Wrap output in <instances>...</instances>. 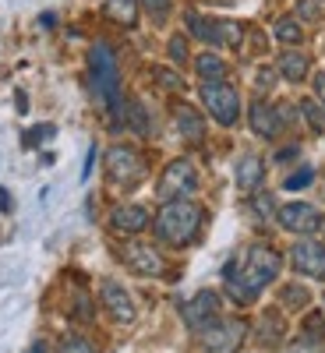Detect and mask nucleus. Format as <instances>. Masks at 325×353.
<instances>
[{
    "label": "nucleus",
    "mask_w": 325,
    "mask_h": 353,
    "mask_svg": "<svg viewBox=\"0 0 325 353\" xmlns=\"http://www.w3.org/2000/svg\"><path fill=\"white\" fill-rule=\"evenodd\" d=\"M57 353H96V346L88 339H81V336H71V339H64L61 346H57Z\"/></svg>",
    "instance_id": "obj_28"
},
{
    "label": "nucleus",
    "mask_w": 325,
    "mask_h": 353,
    "mask_svg": "<svg viewBox=\"0 0 325 353\" xmlns=\"http://www.w3.org/2000/svg\"><path fill=\"white\" fill-rule=\"evenodd\" d=\"M308 301H311V297H308L304 286H283V290H279V304H283L286 311H304Z\"/></svg>",
    "instance_id": "obj_24"
},
{
    "label": "nucleus",
    "mask_w": 325,
    "mask_h": 353,
    "mask_svg": "<svg viewBox=\"0 0 325 353\" xmlns=\"http://www.w3.org/2000/svg\"><path fill=\"white\" fill-rule=\"evenodd\" d=\"M201 219H205V209L188 198H177V201H163V209L156 212L152 219V230L156 237L170 248H188L198 230H201Z\"/></svg>",
    "instance_id": "obj_2"
},
{
    "label": "nucleus",
    "mask_w": 325,
    "mask_h": 353,
    "mask_svg": "<svg viewBox=\"0 0 325 353\" xmlns=\"http://www.w3.org/2000/svg\"><path fill=\"white\" fill-rule=\"evenodd\" d=\"M311 181H315V170L304 166V170H297L293 176H286V191H301V188H308Z\"/></svg>",
    "instance_id": "obj_29"
},
{
    "label": "nucleus",
    "mask_w": 325,
    "mask_h": 353,
    "mask_svg": "<svg viewBox=\"0 0 325 353\" xmlns=\"http://www.w3.org/2000/svg\"><path fill=\"white\" fill-rule=\"evenodd\" d=\"M283 269V254L269 244H251L241 258H230L223 269L226 297L237 304H251L265 286H273Z\"/></svg>",
    "instance_id": "obj_1"
},
{
    "label": "nucleus",
    "mask_w": 325,
    "mask_h": 353,
    "mask_svg": "<svg viewBox=\"0 0 325 353\" xmlns=\"http://www.w3.org/2000/svg\"><path fill=\"white\" fill-rule=\"evenodd\" d=\"M286 353H322V346H318L315 339H301V343H293Z\"/></svg>",
    "instance_id": "obj_37"
},
{
    "label": "nucleus",
    "mask_w": 325,
    "mask_h": 353,
    "mask_svg": "<svg viewBox=\"0 0 325 353\" xmlns=\"http://www.w3.org/2000/svg\"><path fill=\"white\" fill-rule=\"evenodd\" d=\"M293 156H297V145H290V149H283V152H279V156H276V159H279V163H283V159H293Z\"/></svg>",
    "instance_id": "obj_39"
},
{
    "label": "nucleus",
    "mask_w": 325,
    "mask_h": 353,
    "mask_svg": "<svg viewBox=\"0 0 325 353\" xmlns=\"http://www.w3.org/2000/svg\"><path fill=\"white\" fill-rule=\"evenodd\" d=\"M244 39V28L237 21H223L216 18V46H226V50H237Z\"/></svg>",
    "instance_id": "obj_22"
},
{
    "label": "nucleus",
    "mask_w": 325,
    "mask_h": 353,
    "mask_svg": "<svg viewBox=\"0 0 325 353\" xmlns=\"http://www.w3.org/2000/svg\"><path fill=\"white\" fill-rule=\"evenodd\" d=\"M322 304H325V293H322Z\"/></svg>",
    "instance_id": "obj_41"
},
{
    "label": "nucleus",
    "mask_w": 325,
    "mask_h": 353,
    "mask_svg": "<svg viewBox=\"0 0 325 353\" xmlns=\"http://www.w3.org/2000/svg\"><path fill=\"white\" fill-rule=\"evenodd\" d=\"M318 230H322V241H325V216H322V223H318Z\"/></svg>",
    "instance_id": "obj_40"
},
{
    "label": "nucleus",
    "mask_w": 325,
    "mask_h": 353,
    "mask_svg": "<svg viewBox=\"0 0 325 353\" xmlns=\"http://www.w3.org/2000/svg\"><path fill=\"white\" fill-rule=\"evenodd\" d=\"M279 74L286 78V81H304L308 78V71H311V61H308V53H301V50H283L279 53Z\"/></svg>",
    "instance_id": "obj_18"
},
{
    "label": "nucleus",
    "mask_w": 325,
    "mask_h": 353,
    "mask_svg": "<svg viewBox=\"0 0 325 353\" xmlns=\"http://www.w3.org/2000/svg\"><path fill=\"white\" fill-rule=\"evenodd\" d=\"M106 14H110L117 25L131 28V25L138 21V0H106Z\"/></svg>",
    "instance_id": "obj_21"
},
{
    "label": "nucleus",
    "mask_w": 325,
    "mask_h": 353,
    "mask_svg": "<svg viewBox=\"0 0 325 353\" xmlns=\"http://www.w3.org/2000/svg\"><path fill=\"white\" fill-rule=\"evenodd\" d=\"M121 258H124V265H128L135 276H145V279H156V276L166 272L163 254H159L152 244H145V241H131V244H124Z\"/></svg>",
    "instance_id": "obj_10"
},
{
    "label": "nucleus",
    "mask_w": 325,
    "mask_h": 353,
    "mask_svg": "<svg viewBox=\"0 0 325 353\" xmlns=\"http://www.w3.org/2000/svg\"><path fill=\"white\" fill-rule=\"evenodd\" d=\"M170 57H173L177 64L188 61V39H184V36H173V39H170Z\"/></svg>",
    "instance_id": "obj_32"
},
{
    "label": "nucleus",
    "mask_w": 325,
    "mask_h": 353,
    "mask_svg": "<svg viewBox=\"0 0 325 353\" xmlns=\"http://www.w3.org/2000/svg\"><path fill=\"white\" fill-rule=\"evenodd\" d=\"M248 121H251V131L258 138H265V141L279 138V131H283V113L276 106H269V103H255L248 110Z\"/></svg>",
    "instance_id": "obj_13"
},
{
    "label": "nucleus",
    "mask_w": 325,
    "mask_h": 353,
    "mask_svg": "<svg viewBox=\"0 0 325 353\" xmlns=\"http://www.w3.org/2000/svg\"><path fill=\"white\" fill-rule=\"evenodd\" d=\"M325 336V321H322V314H308V321H304V339H322Z\"/></svg>",
    "instance_id": "obj_30"
},
{
    "label": "nucleus",
    "mask_w": 325,
    "mask_h": 353,
    "mask_svg": "<svg viewBox=\"0 0 325 353\" xmlns=\"http://www.w3.org/2000/svg\"><path fill=\"white\" fill-rule=\"evenodd\" d=\"M195 71L201 78V85H209V81H226V61L219 53H198V61H195Z\"/></svg>",
    "instance_id": "obj_19"
},
{
    "label": "nucleus",
    "mask_w": 325,
    "mask_h": 353,
    "mask_svg": "<svg viewBox=\"0 0 325 353\" xmlns=\"http://www.w3.org/2000/svg\"><path fill=\"white\" fill-rule=\"evenodd\" d=\"M173 121H177V131H181V138H184V141L198 145V141L205 138V121H201V113H198L191 103H177Z\"/></svg>",
    "instance_id": "obj_15"
},
{
    "label": "nucleus",
    "mask_w": 325,
    "mask_h": 353,
    "mask_svg": "<svg viewBox=\"0 0 325 353\" xmlns=\"http://www.w3.org/2000/svg\"><path fill=\"white\" fill-rule=\"evenodd\" d=\"M297 14H301L304 21H318V18H322L318 0H301V4H297Z\"/></svg>",
    "instance_id": "obj_34"
},
{
    "label": "nucleus",
    "mask_w": 325,
    "mask_h": 353,
    "mask_svg": "<svg viewBox=\"0 0 325 353\" xmlns=\"http://www.w3.org/2000/svg\"><path fill=\"white\" fill-rule=\"evenodd\" d=\"M50 134H53V128H50V124H43V128H32V131L25 134V149H36V145H39L43 138H50Z\"/></svg>",
    "instance_id": "obj_33"
},
{
    "label": "nucleus",
    "mask_w": 325,
    "mask_h": 353,
    "mask_svg": "<svg viewBox=\"0 0 325 353\" xmlns=\"http://www.w3.org/2000/svg\"><path fill=\"white\" fill-rule=\"evenodd\" d=\"M276 223L286 230V233H297V237H311L322 223V212L308 201H290V205H279L276 209Z\"/></svg>",
    "instance_id": "obj_8"
},
{
    "label": "nucleus",
    "mask_w": 325,
    "mask_h": 353,
    "mask_svg": "<svg viewBox=\"0 0 325 353\" xmlns=\"http://www.w3.org/2000/svg\"><path fill=\"white\" fill-rule=\"evenodd\" d=\"M201 106L209 110V117L223 128H233L241 121V92L230 81H209L201 85Z\"/></svg>",
    "instance_id": "obj_4"
},
{
    "label": "nucleus",
    "mask_w": 325,
    "mask_h": 353,
    "mask_svg": "<svg viewBox=\"0 0 325 353\" xmlns=\"http://www.w3.org/2000/svg\"><path fill=\"white\" fill-rule=\"evenodd\" d=\"M149 223H152L149 209H145V205H135V201L117 205V209L110 212V226H113L117 233H141Z\"/></svg>",
    "instance_id": "obj_14"
},
{
    "label": "nucleus",
    "mask_w": 325,
    "mask_h": 353,
    "mask_svg": "<svg viewBox=\"0 0 325 353\" xmlns=\"http://www.w3.org/2000/svg\"><path fill=\"white\" fill-rule=\"evenodd\" d=\"M156 78H159V85H163V88H170V92H181V88H184V81L177 78L170 68H156Z\"/></svg>",
    "instance_id": "obj_31"
},
{
    "label": "nucleus",
    "mask_w": 325,
    "mask_h": 353,
    "mask_svg": "<svg viewBox=\"0 0 325 353\" xmlns=\"http://www.w3.org/2000/svg\"><path fill=\"white\" fill-rule=\"evenodd\" d=\"M233 176H237V188H241L244 194H255V191L262 188V181H265V163H262L258 156H241Z\"/></svg>",
    "instance_id": "obj_17"
},
{
    "label": "nucleus",
    "mask_w": 325,
    "mask_h": 353,
    "mask_svg": "<svg viewBox=\"0 0 325 353\" xmlns=\"http://www.w3.org/2000/svg\"><path fill=\"white\" fill-rule=\"evenodd\" d=\"M290 265H293V272L325 283V241H308V237L297 241L290 248Z\"/></svg>",
    "instance_id": "obj_9"
},
{
    "label": "nucleus",
    "mask_w": 325,
    "mask_h": 353,
    "mask_svg": "<svg viewBox=\"0 0 325 353\" xmlns=\"http://www.w3.org/2000/svg\"><path fill=\"white\" fill-rule=\"evenodd\" d=\"M184 21H188V32H191V36H198L201 43H213V46H216V18H205V14H198V11H188Z\"/></svg>",
    "instance_id": "obj_20"
},
{
    "label": "nucleus",
    "mask_w": 325,
    "mask_h": 353,
    "mask_svg": "<svg viewBox=\"0 0 325 353\" xmlns=\"http://www.w3.org/2000/svg\"><path fill=\"white\" fill-rule=\"evenodd\" d=\"M255 85L262 88V92H269V88L276 85V71H269V68H262V71L255 74Z\"/></svg>",
    "instance_id": "obj_36"
},
{
    "label": "nucleus",
    "mask_w": 325,
    "mask_h": 353,
    "mask_svg": "<svg viewBox=\"0 0 325 353\" xmlns=\"http://www.w3.org/2000/svg\"><path fill=\"white\" fill-rule=\"evenodd\" d=\"M198 191V170L191 159H170L159 184H156V194L163 201H177V198H191Z\"/></svg>",
    "instance_id": "obj_6"
},
{
    "label": "nucleus",
    "mask_w": 325,
    "mask_h": 353,
    "mask_svg": "<svg viewBox=\"0 0 325 353\" xmlns=\"http://www.w3.org/2000/svg\"><path fill=\"white\" fill-rule=\"evenodd\" d=\"M106 173L113 184L121 188H135L145 173H149V166H145L141 152L131 149V145H113V149L106 152Z\"/></svg>",
    "instance_id": "obj_7"
},
{
    "label": "nucleus",
    "mask_w": 325,
    "mask_h": 353,
    "mask_svg": "<svg viewBox=\"0 0 325 353\" xmlns=\"http://www.w3.org/2000/svg\"><path fill=\"white\" fill-rule=\"evenodd\" d=\"M219 311H223V304H219V293H216V290H201V293H195V297L181 307L184 325H188L191 332H201L205 325H213V321L219 318Z\"/></svg>",
    "instance_id": "obj_12"
},
{
    "label": "nucleus",
    "mask_w": 325,
    "mask_h": 353,
    "mask_svg": "<svg viewBox=\"0 0 325 353\" xmlns=\"http://www.w3.org/2000/svg\"><path fill=\"white\" fill-rule=\"evenodd\" d=\"M88 74H92V92L110 110L117 124H124V96H121V71H117V57L106 43H96L88 50Z\"/></svg>",
    "instance_id": "obj_3"
},
{
    "label": "nucleus",
    "mask_w": 325,
    "mask_h": 353,
    "mask_svg": "<svg viewBox=\"0 0 325 353\" xmlns=\"http://www.w3.org/2000/svg\"><path fill=\"white\" fill-rule=\"evenodd\" d=\"M255 209H258L262 216H276V201H273L269 194H258V191H255Z\"/></svg>",
    "instance_id": "obj_35"
},
{
    "label": "nucleus",
    "mask_w": 325,
    "mask_h": 353,
    "mask_svg": "<svg viewBox=\"0 0 325 353\" xmlns=\"http://www.w3.org/2000/svg\"><path fill=\"white\" fill-rule=\"evenodd\" d=\"M297 106H301V113H304V121L322 134V131H325V110L318 106V99H301Z\"/></svg>",
    "instance_id": "obj_25"
},
{
    "label": "nucleus",
    "mask_w": 325,
    "mask_h": 353,
    "mask_svg": "<svg viewBox=\"0 0 325 353\" xmlns=\"http://www.w3.org/2000/svg\"><path fill=\"white\" fill-rule=\"evenodd\" d=\"M255 339H258L265 350L283 346V339H286V321H283V314H279V311H265V314H262V321H258Z\"/></svg>",
    "instance_id": "obj_16"
},
{
    "label": "nucleus",
    "mask_w": 325,
    "mask_h": 353,
    "mask_svg": "<svg viewBox=\"0 0 325 353\" xmlns=\"http://www.w3.org/2000/svg\"><path fill=\"white\" fill-rule=\"evenodd\" d=\"M99 304L106 307V314L113 321H121V325H131V321L138 318V307L131 301V293L124 290V283H117V279H103L99 283Z\"/></svg>",
    "instance_id": "obj_11"
},
{
    "label": "nucleus",
    "mask_w": 325,
    "mask_h": 353,
    "mask_svg": "<svg viewBox=\"0 0 325 353\" xmlns=\"http://www.w3.org/2000/svg\"><path fill=\"white\" fill-rule=\"evenodd\" d=\"M198 336H201V350L205 353H237L241 343L248 339V321L219 314L213 325H205Z\"/></svg>",
    "instance_id": "obj_5"
},
{
    "label": "nucleus",
    "mask_w": 325,
    "mask_h": 353,
    "mask_svg": "<svg viewBox=\"0 0 325 353\" xmlns=\"http://www.w3.org/2000/svg\"><path fill=\"white\" fill-rule=\"evenodd\" d=\"M311 85H315V99L325 106V71H318V74L311 78Z\"/></svg>",
    "instance_id": "obj_38"
},
{
    "label": "nucleus",
    "mask_w": 325,
    "mask_h": 353,
    "mask_svg": "<svg viewBox=\"0 0 325 353\" xmlns=\"http://www.w3.org/2000/svg\"><path fill=\"white\" fill-rule=\"evenodd\" d=\"M276 39H279V43H286V46H301L304 32H301V25H297V18H293V14L279 18V21H276Z\"/></svg>",
    "instance_id": "obj_23"
},
{
    "label": "nucleus",
    "mask_w": 325,
    "mask_h": 353,
    "mask_svg": "<svg viewBox=\"0 0 325 353\" xmlns=\"http://www.w3.org/2000/svg\"><path fill=\"white\" fill-rule=\"evenodd\" d=\"M138 4L145 8V14H149L152 21H166V14H170V4H173V0H138Z\"/></svg>",
    "instance_id": "obj_27"
},
{
    "label": "nucleus",
    "mask_w": 325,
    "mask_h": 353,
    "mask_svg": "<svg viewBox=\"0 0 325 353\" xmlns=\"http://www.w3.org/2000/svg\"><path fill=\"white\" fill-rule=\"evenodd\" d=\"M124 113L131 117V128H135L138 134H149V131H152V128H149V113H145L138 103H128V106H124Z\"/></svg>",
    "instance_id": "obj_26"
}]
</instances>
